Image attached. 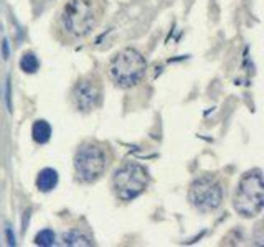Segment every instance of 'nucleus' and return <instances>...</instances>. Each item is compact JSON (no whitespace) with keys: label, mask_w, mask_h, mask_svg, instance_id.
<instances>
[{"label":"nucleus","mask_w":264,"mask_h":247,"mask_svg":"<svg viewBox=\"0 0 264 247\" xmlns=\"http://www.w3.org/2000/svg\"><path fill=\"white\" fill-rule=\"evenodd\" d=\"M32 137L37 144H40V145L46 144V142L51 138V125L43 119L35 120V124H33V127H32Z\"/></svg>","instance_id":"nucleus-9"},{"label":"nucleus","mask_w":264,"mask_h":247,"mask_svg":"<svg viewBox=\"0 0 264 247\" xmlns=\"http://www.w3.org/2000/svg\"><path fill=\"white\" fill-rule=\"evenodd\" d=\"M104 14V0H68L53 21L55 38L61 45H76L101 25Z\"/></svg>","instance_id":"nucleus-1"},{"label":"nucleus","mask_w":264,"mask_h":247,"mask_svg":"<svg viewBox=\"0 0 264 247\" xmlns=\"http://www.w3.org/2000/svg\"><path fill=\"white\" fill-rule=\"evenodd\" d=\"M3 56L8 58V45H7V41H3Z\"/></svg>","instance_id":"nucleus-13"},{"label":"nucleus","mask_w":264,"mask_h":247,"mask_svg":"<svg viewBox=\"0 0 264 247\" xmlns=\"http://www.w3.org/2000/svg\"><path fill=\"white\" fill-rule=\"evenodd\" d=\"M58 185V171L53 168H43L37 176V188L43 193H48Z\"/></svg>","instance_id":"nucleus-8"},{"label":"nucleus","mask_w":264,"mask_h":247,"mask_svg":"<svg viewBox=\"0 0 264 247\" xmlns=\"http://www.w3.org/2000/svg\"><path fill=\"white\" fill-rule=\"evenodd\" d=\"M55 232L51 231V229H43L35 236V244L37 246H41V247H51L55 246Z\"/></svg>","instance_id":"nucleus-12"},{"label":"nucleus","mask_w":264,"mask_h":247,"mask_svg":"<svg viewBox=\"0 0 264 247\" xmlns=\"http://www.w3.org/2000/svg\"><path fill=\"white\" fill-rule=\"evenodd\" d=\"M20 68H21V71L27 73V75L37 73L38 68H40V61H38L37 55L33 53V51H25L20 58Z\"/></svg>","instance_id":"nucleus-11"},{"label":"nucleus","mask_w":264,"mask_h":247,"mask_svg":"<svg viewBox=\"0 0 264 247\" xmlns=\"http://www.w3.org/2000/svg\"><path fill=\"white\" fill-rule=\"evenodd\" d=\"M63 246H68V247H83V246H91L93 244V241L89 239L86 234L76 231V229H73V231H68L63 234Z\"/></svg>","instance_id":"nucleus-10"},{"label":"nucleus","mask_w":264,"mask_h":247,"mask_svg":"<svg viewBox=\"0 0 264 247\" xmlns=\"http://www.w3.org/2000/svg\"><path fill=\"white\" fill-rule=\"evenodd\" d=\"M224 199V188L216 176L203 175L193 180L188 190V201L197 211L210 213L222 206Z\"/></svg>","instance_id":"nucleus-6"},{"label":"nucleus","mask_w":264,"mask_h":247,"mask_svg":"<svg viewBox=\"0 0 264 247\" xmlns=\"http://www.w3.org/2000/svg\"><path fill=\"white\" fill-rule=\"evenodd\" d=\"M149 186V173L141 163L125 162L112 175V190L121 201H132Z\"/></svg>","instance_id":"nucleus-5"},{"label":"nucleus","mask_w":264,"mask_h":247,"mask_svg":"<svg viewBox=\"0 0 264 247\" xmlns=\"http://www.w3.org/2000/svg\"><path fill=\"white\" fill-rule=\"evenodd\" d=\"M107 76L118 88L127 89L141 82L145 76L147 61L145 58L134 48H124L112 55L107 63Z\"/></svg>","instance_id":"nucleus-3"},{"label":"nucleus","mask_w":264,"mask_h":247,"mask_svg":"<svg viewBox=\"0 0 264 247\" xmlns=\"http://www.w3.org/2000/svg\"><path fill=\"white\" fill-rule=\"evenodd\" d=\"M233 208L243 218H254L264 208V183L259 168L246 171L236 185Z\"/></svg>","instance_id":"nucleus-4"},{"label":"nucleus","mask_w":264,"mask_h":247,"mask_svg":"<svg viewBox=\"0 0 264 247\" xmlns=\"http://www.w3.org/2000/svg\"><path fill=\"white\" fill-rule=\"evenodd\" d=\"M112 153L109 145L99 140H86L75 153V173L81 183H96L109 170Z\"/></svg>","instance_id":"nucleus-2"},{"label":"nucleus","mask_w":264,"mask_h":247,"mask_svg":"<svg viewBox=\"0 0 264 247\" xmlns=\"http://www.w3.org/2000/svg\"><path fill=\"white\" fill-rule=\"evenodd\" d=\"M102 102V82L96 75L80 77L70 91V104L76 112H91Z\"/></svg>","instance_id":"nucleus-7"}]
</instances>
